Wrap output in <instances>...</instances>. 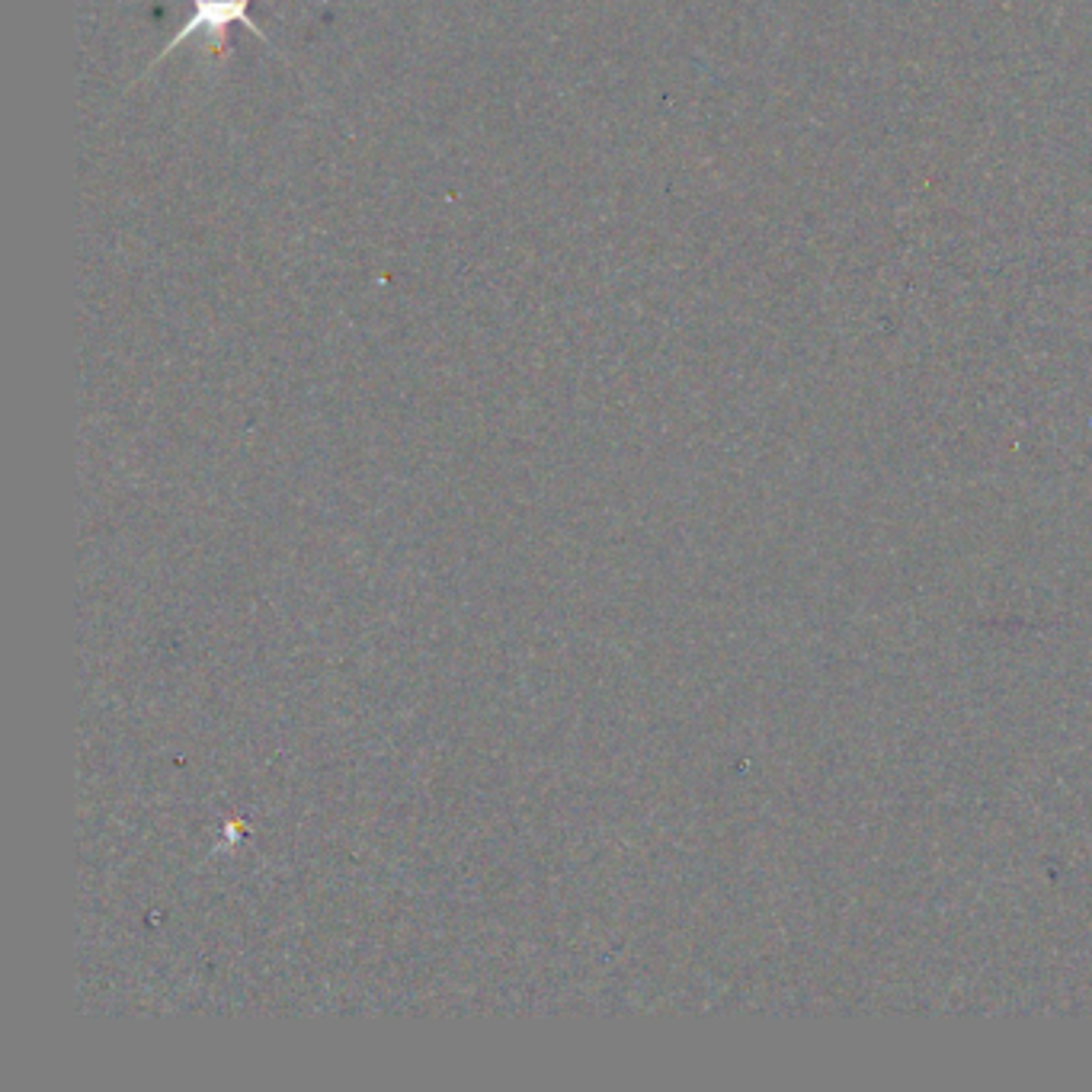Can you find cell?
Segmentation results:
<instances>
[{
  "instance_id": "obj_1",
  "label": "cell",
  "mask_w": 1092,
  "mask_h": 1092,
  "mask_svg": "<svg viewBox=\"0 0 1092 1092\" xmlns=\"http://www.w3.org/2000/svg\"><path fill=\"white\" fill-rule=\"evenodd\" d=\"M235 23H241L250 35H256L260 43H267V32H263V29L256 26V20L250 17V0H193V17L186 20L183 29L173 32V39L164 46V52H161L155 61H151V67L161 64L167 55H173L176 46L190 43L193 35H199V32L209 35V49H212V55L221 61L224 52H228V29H231ZM151 67H147V71H151ZM147 71H144V74H147Z\"/></svg>"
}]
</instances>
